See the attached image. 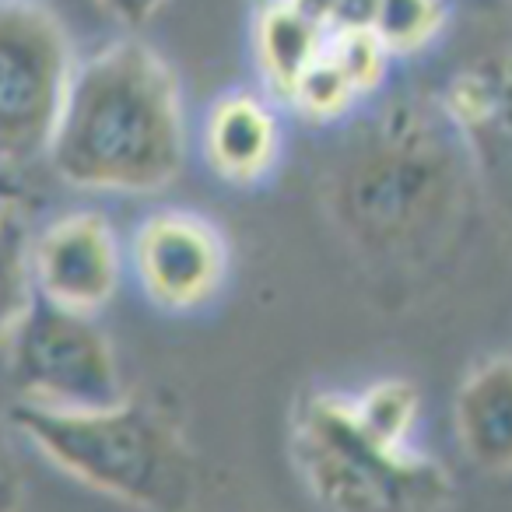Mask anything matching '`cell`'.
<instances>
[{
	"instance_id": "obj_14",
	"label": "cell",
	"mask_w": 512,
	"mask_h": 512,
	"mask_svg": "<svg viewBox=\"0 0 512 512\" xmlns=\"http://www.w3.org/2000/svg\"><path fill=\"white\" fill-rule=\"evenodd\" d=\"M327 57L341 67L351 78V85L358 88V95H372L376 88H383L386 74H390L393 53L386 50V43L369 29V25H344V29L327 32Z\"/></svg>"
},
{
	"instance_id": "obj_8",
	"label": "cell",
	"mask_w": 512,
	"mask_h": 512,
	"mask_svg": "<svg viewBox=\"0 0 512 512\" xmlns=\"http://www.w3.org/2000/svg\"><path fill=\"white\" fill-rule=\"evenodd\" d=\"M204 165L228 186H260L285 155L281 106L253 88H228L200 120Z\"/></svg>"
},
{
	"instance_id": "obj_13",
	"label": "cell",
	"mask_w": 512,
	"mask_h": 512,
	"mask_svg": "<svg viewBox=\"0 0 512 512\" xmlns=\"http://www.w3.org/2000/svg\"><path fill=\"white\" fill-rule=\"evenodd\" d=\"M358 88L351 85V78L327 57V50L320 53L313 67L302 74V81L295 85L288 109L299 113L309 123H337L358 106Z\"/></svg>"
},
{
	"instance_id": "obj_1",
	"label": "cell",
	"mask_w": 512,
	"mask_h": 512,
	"mask_svg": "<svg viewBox=\"0 0 512 512\" xmlns=\"http://www.w3.org/2000/svg\"><path fill=\"white\" fill-rule=\"evenodd\" d=\"M46 162L81 193L151 197L169 190L186 165V102L176 67L137 36L81 57Z\"/></svg>"
},
{
	"instance_id": "obj_10",
	"label": "cell",
	"mask_w": 512,
	"mask_h": 512,
	"mask_svg": "<svg viewBox=\"0 0 512 512\" xmlns=\"http://www.w3.org/2000/svg\"><path fill=\"white\" fill-rule=\"evenodd\" d=\"M323 46H327V29L309 22L288 0H264L249 32L260 92L278 106H288L295 85L320 60Z\"/></svg>"
},
{
	"instance_id": "obj_7",
	"label": "cell",
	"mask_w": 512,
	"mask_h": 512,
	"mask_svg": "<svg viewBox=\"0 0 512 512\" xmlns=\"http://www.w3.org/2000/svg\"><path fill=\"white\" fill-rule=\"evenodd\" d=\"M123 246L113 221L81 207L53 218L29 249V285L36 299L64 313L95 316L116 299L123 281Z\"/></svg>"
},
{
	"instance_id": "obj_5",
	"label": "cell",
	"mask_w": 512,
	"mask_h": 512,
	"mask_svg": "<svg viewBox=\"0 0 512 512\" xmlns=\"http://www.w3.org/2000/svg\"><path fill=\"white\" fill-rule=\"evenodd\" d=\"M8 341L11 383L25 407L85 411L127 397L116 351L95 327V316L64 313L32 299L8 330Z\"/></svg>"
},
{
	"instance_id": "obj_2",
	"label": "cell",
	"mask_w": 512,
	"mask_h": 512,
	"mask_svg": "<svg viewBox=\"0 0 512 512\" xmlns=\"http://www.w3.org/2000/svg\"><path fill=\"white\" fill-rule=\"evenodd\" d=\"M15 425L64 474L141 512H186L197 463L172 421L123 397L109 407L46 411L18 404Z\"/></svg>"
},
{
	"instance_id": "obj_9",
	"label": "cell",
	"mask_w": 512,
	"mask_h": 512,
	"mask_svg": "<svg viewBox=\"0 0 512 512\" xmlns=\"http://www.w3.org/2000/svg\"><path fill=\"white\" fill-rule=\"evenodd\" d=\"M453 432L474 467L512 474V358L477 365L453 400Z\"/></svg>"
},
{
	"instance_id": "obj_3",
	"label": "cell",
	"mask_w": 512,
	"mask_h": 512,
	"mask_svg": "<svg viewBox=\"0 0 512 512\" xmlns=\"http://www.w3.org/2000/svg\"><path fill=\"white\" fill-rule=\"evenodd\" d=\"M292 463L320 512H449L453 477L421 446L393 449L358 425L351 397L316 390L292 414Z\"/></svg>"
},
{
	"instance_id": "obj_4",
	"label": "cell",
	"mask_w": 512,
	"mask_h": 512,
	"mask_svg": "<svg viewBox=\"0 0 512 512\" xmlns=\"http://www.w3.org/2000/svg\"><path fill=\"white\" fill-rule=\"evenodd\" d=\"M74 64L53 11L36 0H0V165L46 158Z\"/></svg>"
},
{
	"instance_id": "obj_16",
	"label": "cell",
	"mask_w": 512,
	"mask_h": 512,
	"mask_svg": "<svg viewBox=\"0 0 512 512\" xmlns=\"http://www.w3.org/2000/svg\"><path fill=\"white\" fill-rule=\"evenodd\" d=\"M22 313H25V309H22ZM22 313H18V309L4 306V274H0V330H11V327H15V320Z\"/></svg>"
},
{
	"instance_id": "obj_15",
	"label": "cell",
	"mask_w": 512,
	"mask_h": 512,
	"mask_svg": "<svg viewBox=\"0 0 512 512\" xmlns=\"http://www.w3.org/2000/svg\"><path fill=\"white\" fill-rule=\"evenodd\" d=\"M92 4L123 32H141L169 8L172 0H92Z\"/></svg>"
},
{
	"instance_id": "obj_6",
	"label": "cell",
	"mask_w": 512,
	"mask_h": 512,
	"mask_svg": "<svg viewBox=\"0 0 512 512\" xmlns=\"http://www.w3.org/2000/svg\"><path fill=\"white\" fill-rule=\"evenodd\" d=\"M127 267L151 306L165 313H197L228 285L232 249L218 221L207 214L158 207L130 232Z\"/></svg>"
},
{
	"instance_id": "obj_12",
	"label": "cell",
	"mask_w": 512,
	"mask_h": 512,
	"mask_svg": "<svg viewBox=\"0 0 512 512\" xmlns=\"http://www.w3.org/2000/svg\"><path fill=\"white\" fill-rule=\"evenodd\" d=\"M369 29L393 57H418L446 29V0H376Z\"/></svg>"
},
{
	"instance_id": "obj_11",
	"label": "cell",
	"mask_w": 512,
	"mask_h": 512,
	"mask_svg": "<svg viewBox=\"0 0 512 512\" xmlns=\"http://www.w3.org/2000/svg\"><path fill=\"white\" fill-rule=\"evenodd\" d=\"M351 411L358 425L379 442L393 449L418 446V425H421V393L411 379L386 376L369 383L365 390L348 393Z\"/></svg>"
}]
</instances>
